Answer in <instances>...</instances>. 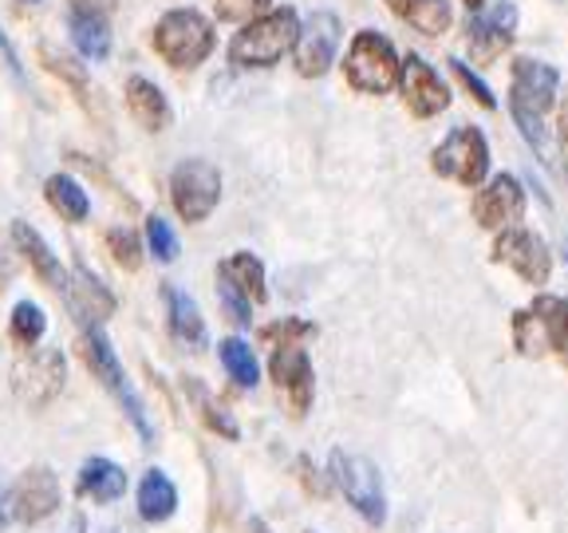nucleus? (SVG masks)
<instances>
[{"label":"nucleus","mask_w":568,"mask_h":533,"mask_svg":"<svg viewBox=\"0 0 568 533\" xmlns=\"http://www.w3.org/2000/svg\"><path fill=\"white\" fill-rule=\"evenodd\" d=\"M178 510V490L162 471H146V479L139 482V514L146 522H166Z\"/></svg>","instance_id":"obj_24"},{"label":"nucleus","mask_w":568,"mask_h":533,"mask_svg":"<svg viewBox=\"0 0 568 533\" xmlns=\"http://www.w3.org/2000/svg\"><path fill=\"white\" fill-rule=\"evenodd\" d=\"M532 309L545 316V324H549V344L557 348L560 360L568 364V301H557V296H537Z\"/></svg>","instance_id":"obj_30"},{"label":"nucleus","mask_w":568,"mask_h":533,"mask_svg":"<svg viewBox=\"0 0 568 533\" xmlns=\"http://www.w3.org/2000/svg\"><path fill=\"white\" fill-rule=\"evenodd\" d=\"M217 281H230L237 293H245L248 301H265L268 289H265V265H261L253 253H233L217 265Z\"/></svg>","instance_id":"obj_23"},{"label":"nucleus","mask_w":568,"mask_h":533,"mask_svg":"<svg viewBox=\"0 0 568 533\" xmlns=\"http://www.w3.org/2000/svg\"><path fill=\"white\" fill-rule=\"evenodd\" d=\"M126 107H131L134 123L146 127V131H166L170 127L166 95H162L159 83L142 80V76H131V80H126Z\"/></svg>","instance_id":"obj_18"},{"label":"nucleus","mask_w":568,"mask_h":533,"mask_svg":"<svg viewBox=\"0 0 568 533\" xmlns=\"http://www.w3.org/2000/svg\"><path fill=\"white\" fill-rule=\"evenodd\" d=\"M55 510H60V479L48 466H32V471L20 474V482L12 486V514L20 522L36 525L52 517Z\"/></svg>","instance_id":"obj_12"},{"label":"nucleus","mask_w":568,"mask_h":533,"mask_svg":"<svg viewBox=\"0 0 568 533\" xmlns=\"http://www.w3.org/2000/svg\"><path fill=\"white\" fill-rule=\"evenodd\" d=\"M403 95H407V107L415 111L418 119H430L438 115V111H446L450 107V88L443 83V76H438L430 63L423 60V56H407L403 60Z\"/></svg>","instance_id":"obj_11"},{"label":"nucleus","mask_w":568,"mask_h":533,"mask_svg":"<svg viewBox=\"0 0 568 533\" xmlns=\"http://www.w3.org/2000/svg\"><path fill=\"white\" fill-rule=\"evenodd\" d=\"M190 395H194V400L202 403V415H205V423H210L213 431H217V435H225V439H237V423H233V415H230V411H225V408H217V403H213V395H210V391H205L197 380H190Z\"/></svg>","instance_id":"obj_31"},{"label":"nucleus","mask_w":568,"mask_h":533,"mask_svg":"<svg viewBox=\"0 0 568 533\" xmlns=\"http://www.w3.org/2000/svg\"><path fill=\"white\" fill-rule=\"evenodd\" d=\"M0 68L9 71L17 83H24V68H20V56H17V48H12L9 36H4V28H0Z\"/></svg>","instance_id":"obj_41"},{"label":"nucleus","mask_w":568,"mask_h":533,"mask_svg":"<svg viewBox=\"0 0 568 533\" xmlns=\"http://www.w3.org/2000/svg\"><path fill=\"white\" fill-rule=\"evenodd\" d=\"M387 9L426 36H443L450 28V0H387Z\"/></svg>","instance_id":"obj_21"},{"label":"nucleus","mask_w":568,"mask_h":533,"mask_svg":"<svg viewBox=\"0 0 568 533\" xmlns=\"http://www.w3.org/2000/svg\"><path fill=\"white\" fill-rule=\"evenodd\" d=\"M71 40L88 60H106L111 56V32H106L103 17H80L71 12Z\"/></svg>","instance_id":"obj_26"},{"label":"nucleus","mask_w":568,"mask_h":533,"mask_svg":"<svg viewBox=\"0 0 568 533\" xmlns=\"http://www.w3.org/2000/svg\"><path fill=\"white\" fill-rule=\"evenodd\" d=\"M557 68H549V63L541 60H517L514 63V99H509V107H517V111H529V115H545L552 107V99H557Z\"/></svg>","instance_id":"obj_13"},{"label":"nucleus","mask_w":568,"mask_h":533,"mask_svg":"<svg viewBox=\"0 0 568 533\" xmlns=\"http://www.w3.org/2000/svg\"><path fill=\"white\" fill-rule=\"evenodd\" d=\"M435 170L462 187H481L489 174V142L478 127H458L435 151Z\"/></svg>","instance_id":"obj_7"},{"label":"nucleus","mask_w":568,"mask_h":533,"mask_svg":"<svg viewBox=\"0 0 568 533\" xmlns=\"http://www.w3.org/2000/svg\"><path fill=\"white\" fill-rule=\"evenodd\" d=\"M32 4H36V0H32Z\"/></svg>","instance_id":"obj_48"},{"label":"nucleus","mask_w":568,"mask_h":533,"mask_svg":"<svg viewBox=\"0 0 568 533\" xmlns=\"http://www.w3.org/2000/svg\"><path fill=\"white\" fill-rule=\"evenodd\" d=\"M126 490L123 466H115L111 459H88L80 471V494L95 497V502H119Z\"/></svg>","instance_id":"obj_20"},{"label":"nucleus","mask_w":568,"mask_h":533,"mask_svg":"<svg viewBox=\"0 0 568 533\" xmlns=\"http://www.w3.org/2000/svg\"><path fill=\"white\" fill-rule=\"evenodd\" d=\"M332 479L347 494V502L359 510V517H367L372 525L387 522V497H383V479L375 462L352 451H332Z\"/></svg>","instance_id":"obj_5"},{"label":"nucleus","mask_w":568,"mask_h":533,"mask_svg":"<svg viewBox=\"0 0 568 533\" xmlns=\"http://www.w3.org/2000/svg\"><path fill=\"white\" fill-rule=\"evenodd\" d=\"M217 296H222V304H225V312H230L233 324H241V329H245L248 320H253V316H248V312H253V301H248L245 293H237L230 281H217Z\"/></svg>","instance_id":"obj_35"},{"label":"nucleus","mask_w":568,"mask_h":533,"mask_svg":"<svg viewBox=\"0 0 568 533\" xmlns=\"http://www.w3.org/2000/svg\"><path fill=\"white\" fill-rule=\"evenodd\" d=\"M166 312H170V332H174L182 344H205V320L197 312V304L190 301V293H182L178 284H166Z\"/></svg>","instance_id":"obj_22"},{"label":"nucleus","mask_w":568,"mask_h":533,"mask_svg":"<svg viewBox=\"0 0 568 533\" xmlns=\"http://www.w3.org/2000/svg\"><path fill=\"white\" fill-rule=\"evenodd\" d=\"M154 48L170 68H197L213 52V28L202 12L174 9L154 28Z\"/></svg>","instance_id":"obj_2"},{"label":"nucleus","mask_w":568,"mask_h":533,"mask_svg":"<svg viewBox=\"0 0 568 533\" xmlns=\"http://www.w3.org/2000/svg\"><path fill=\"white\" fill-rule=\"evenodd\" d=\"M296 12L293 9H276L265 12V17L248 20L230 44V60L237 68H273V63L284 60V52H293L296 44Z\"/></svg>","instance_id":"obj_1"},{"label":"nucleus","mask_w":568,"mask_h":533,"mask_svg":"<svg viewBox=\"0 0 568 533\" xmlns=\"http://www.w3.org/2000/svg\"><path fill=\"white\" fill-rule=\"evenodd\" d=\"M106 245H111V253H115V261L123 269H139L142 265V245H139V238H134L131 230H111L106 233Z\"/></svg>","instance_id":"obj_33"},{"label":"nucleus","mask_w":568,"mask_h":533,"mask_svg":"<svg viewBox=\"0 0 568 533\" xmlns=\"http://www.w3.org/2000/svg\"><path fill=\"white\" fill-rule=\"evenodd\" d=\"M450 68H454V76H458V80L466 83V91H470V95L478 99V103L486 107V111H494V107H497L494 91H489L486 83H481L478 76H474V71H470V63H462V60H450Z\"/></svg>","instance_id":"obj_36"},{"label":"nucleus","mask_w":568,"mask_h":533,"mask_svg":"<svg viewBox=\"0 0 568 533\" xmlns=\"http://www.w3.org/2000/svg\"><path fill=\"white\" fill-rule=\"evenodd\" d=\"M521 210H525V190L514 174H497L494 182L474 198V218H478L481 225H489V230H494V225L517 222Z\"/></svg>","instance_id":"obj_16"},{"label":"nucleus","mask_w":568,"mask_h":533,"mask_svg":"<svg viewBox=\"0 0 568 533\" xmlns=\"http://www.w3.org/2000/svg\"><path fill=\"white\" fill-rule=\"evenodd\" d=\"M494 261L517 269V276L529 284H545L552 273V253L537 233L529 230H506L494 241Z\"/></svg>","instance_id":"obj_10"},{"label":"nucleus","mask_w":568,"mask_h":533,"mask_svg":"<svg viewBox=\"0 0 568 533\" xmlns=\"http://www.w3.org/2000/svg\"><path fill=\"white\" fill-rule=\"evenodd\" d=\"M514 28H517V9L509 0H497L489 12H478V17L470 20L474 60H481V63L497 60V56L509 48V40H514Z\"/></svg>","instance_id":"obj_15"},{"label":"nucleus","mask_w":568,"mask_h":533,"mask_svg":"<svg viewBox=\"0 0 568 533\" xmlns=\"http://www.w3.org/2000/svg\"><path fill=\"white\" fill-rule=\"evenodd\" d=\"M560 139H565V147H568V99H565V107H560Z\"/></svg>","instance_id":"obj_44"},{"label":"nucleus","mask_w":568,"mask_h":533,"mask_svg":"<svg viewBox=\"0 0 568 533\" xmlns=\"http://www.w3.org/2000/svg\"><path fill=\"white\" fill-rule=\"evenodd\" d=\"M44 60H48V68H52L55 76H63V80L75 83V88H83V83H88V71L75 68V60H68V56H60V52H55V48H44Z\"/></svg>","instance_id":"obj_39"},{"label":"nucleus","mask_w":568,"mask_h":533,"mask_svg":"<svg viewBox=\"0 0 568 533\" xmlns=\"http://www.w3.org/2000/svg\"><path fill=\"white\" fill-rule=\"evenodd\" d=\"M63 293H68V309L75 312V320H83V324H99V320H106L115 312L111 289H106L99 276H91L88 269H75V276L63 284Z\"/></svg>","instance_id":"obj_17"},{"label":"nucleus","mask_w":568,"mask_h":533,"mask_svg":"<svg viewBox=\"0 0 568 533\" xmlns=\"http://www.w3.org/2000/svg\"><path fill=\"white\" fill-rule=\"evenodd\" d=\"M273 380L276 388L293 400V415H304L316 391V375H312V360L301 344H281L273 352Z\"/></svg>","instance_id":"obj_14"},{"label":"nucleus","mask_w":568,"mask_h":533,"mask_svg":"<svg viewBox=\"0 0 568 533\" xmlns=\"http://www.w3.org/2000/svg\"><path fill=\"white\" fill-rule=\"evenodd\" d=\"M312 332H316V324H308V320H281V324H273V329L261 332V340H284V344H296V336H312Z\"/></svg>","instance_id":"obj_37"},{"label":"nucleus","mask_w":568,"mask_h":533,"mask_svg":"<svg viewBox=\"0 0 568 533\" xmlns=\"http://www.w3.org/2000/svg\"><path fill=\"white\" fill-rule=\"evenodd\" d=\"M336 48H339V20L332 12H312L308 24L296 32V44H293L296 71L308 76V80L324 76L332 68V60H336Z\"/></svg>","instance_id":"obj_9"},{"label":"nucleus","mask_w":568,"mask_h":533,"mask_svg":"<svg viewBox=\"0 0 568 533\" xmlns=\"http://www.w3.org/2000/svg\"><path fill=\"white\" fill-rule=\"evenodd\" d=\"M248 533H268L265 522H248Z\"/></svg>","instance_id":"obj_46"},{"label":"nucleus","mask_w":568,"mask_h":533,"mask_svg":"<svg viewBox=\"0 0 568 533\" xmlns=\"http://www.w3.org/2000/svg\"><path fill=\"white\" fill-rule=\"evenodd\" d=\"M80 355H83V364L95 372V380L103 383V388L111 391L119 403H123V411L131 415V423L139 426L142 443L151 446L154 426H151V419H146L142 400L134 395V388L126 383V372H123V364H119V355H115V348H111V340H106L103 332H83V336H80Z\"/></svg>","instance_id":"obj_3"},{"label":"nucleus","mask_w":568,"mask_h":533,"mask_svg":"<svg viewBox=\"0 0 568 533\" xmlns=\"http://www.w3.org/2000/svg\"><path fill=\"white\" fill-rule=\"evenodd\" d=\"M466 9H470V12H481V9H486V0H466Z\"/></svg>","instance_id":"obj_45"},{"label":"nucleus","mask_w":568,"mask_h":533,"mask_svg":"<svg viewBox=\"0 0 568 533\" xmlns=\"http://www.w3.org/2000/svg\"><path fill=\"white\" fill-rule=\"evenodd\" d=\"M40 525V533H83L88 530V522H83V514L80 510H55L52 517H44V522H36Z\"/></svg>","instance_id":"obj_38"},{"label":"nucleus","mask_w":568,"mask_h":533,"mask_svg":"<svg viewBox=\"0 0 568 533\" xmlns=\"http://www.w3.org/2000/svg\"><path fill=\"white\" fill-rule=\"evenodd\" d=\"M517 119V127H521L525 142H529L532 151H541L545 154V131H541V115H529V111H517V107H509Z\"/></svg>","instance_id":"obj_40"},{"label":"nucleus","mask_w":568,"mask_h":533,"mask_svg":"<svg viewBox=\"0 0 568 533\" xmlns=\"http://www.w3.org/2000/svg\"><path fill=\"white\" fill-rule=\"evenodd\" d=\"M12 241H17V249L28 258V265L36 269V276L44 284H52V289H60V284H68V276H63V265L60 258H55L52 249H48V241L40 238V233L32 230L28 222H17L12 225Z\"/></svg>","instance_id":"obj_19"},{"label":"nucleus","mask_w":568,"mask_h":533,"mask_svg":"<svg viewBox=\"0 0 568 533\" xmlns=\"http://www.w3.org/2000/svg\"><path fill=\"white\" fill-rule=\"evenodd\" d=\"M111 9H115V0H71V12H80V17H106Z\"/></svg>","instance_id":"obj_42"},{"label":"nucleus","mask_w":568,"mask_h":533,"mask_svg":"<svg viewBox=\"0 0 568 533\" xmlns=\"http://www.w3.org/2000/svg\"><path fill=\"white\" fill-rule=\"evenodd\" d=\"M347 83L355 91H367V95H383L399 83V56H395V44L379 32H359L352 40V52H347Z\"/></svg>","instance_id":"obj_4"},{"label":"nucleus","mask_w":568,"mask_h":533,"mask_svg":"<svg viewBox=\"0 0 568 533\" xmlns=\"http://www.w3.org/2000/svg\"><path fill=\"white\" fill-rule=\"evenodd\" d=\"M514 340L517 348H521L525 355H541L549 344V324H545V316L537 309H525L514 316Z\"/></svg>","instance_id":"obj_28"},{"label":"nucleus","mask_w":568,"mask_h":533,"mask_svg":"<svg viewBox=\"0 0 568 533\" xmlns=\"http://www.w3.org/2000/svg\"><path fill=\"white\" fill-rule=\"evenodd\" d=\"M268 4L273 0H213V9H217V17L222 20H257L268 12Z\"/></svg>","instance_id":"obj_34"},{"label":"nucleus","mask_w":568,"mask_h":533,"mask_svg":"<svg viewBox=\"0 0 568 533\" xmlns=\"http://www.w3.org/2000/svg\"><path fill=\"white\" fill-rule=\"evenodd\" d=\"M217 355H222V368L230 372V380L237 383V388H257V355H253V348L245 344V340H222V348H217Z\"/></svg>","instance_id":"obj_27"},{"label":"nucleus","mask_w":568,"mask_h":533,"mask_svg":"<svg viewBox=\"0 0 568 533\" xmlns=\"http://www.w3.org/2000/svg\"><path fill=\"white\" fill-rule=\"evenodd\" d=\"M12 517H17V514H12V490L4 486V482H0V530H4V525H9Z\"/></svg>","instance_id":"obj_43"},{"label":"nucleus","mask_w":568,"mask_h":533,"mask_svg":"<svg viewBox=\"0 0 568 533\" xmlns=\"http://www.w3.org/2000/svg\"><path fill=\"white\" fill-rule=\"evenodd\" d=\"M63 380H68V364H63V352H55V348L24 355L12 372V388H17L20 403H28L32 411L48 408L63 391Z\"/></svg>","instance_id":"obj_8"},{"label":"nucleus","mask_w":568,"mask_h":533,"mask_svg":"<svg viewBox=\"0 0 568 533\" xmlns=\"http://www.w3.org/2000/svg\"><path fill=\"white\" fill-rule=\"evenodd\" d=\"M111 533H139V530H134V525H115Z\"/></svg>","instance_id":"obj_47"},{"label":"nucleus","mask_w":568,"mask_h":533,"mask_svg":"<svg viewBox=\"0 0 568 533\" xmlns=\"http://www.w3.org/2000/svg\"><path fill=\"white\" fill-rule=\"evenodd\" d=\"M170 194H174V210L186 222H205L222 202V170L205 159L182 162L170 178Z\"/></svg>","instance_id":"obj_6"},{"label":"nucleus","mask_w":568,"mask_h":533,"mask_svg":"<svg viewBox=\"0 0 568 533\" xmlns=\"http://www.w3.org/2000/svg\"><path fill=\"white\" fill-rule=\"evenodd\" d=\"M44 332H48V316L40 304L20 301L17 309H12V340H17V344L36 348L40 340H44Z\"/></svg>","instance_id":"obj_29"},{"label":"nucleus","mask_w":568,"mask_h":533,"mask_svg":"<svg viewBox=\"0 0 568 533\" xmlns=\"http://www.w3.org/2000/svg\"><path fill=\"white\" fill-rule=\"evenodd\" d=\"M146 245H151V253L159 261H174L178 258V233L170 230L166 218H159V213H151L146 218Z\"/></svg>","instance_id":"obj_32"},{"label":"nucleus","mask_w":568,"mask_h":533,"mask_svg":"<svg viewBox=\"0 0 568 533\" xmlns=\"http://www.w3.org/2000/svg\"><path fill=\"white\" fill-rule=\"evenodd\" d=\"M48 202H52V210L60 213L63 222H88V213H91L88 190L68 174L48 178Z\"/></svg>","instance_id":"obj_25"}]
</instances>
